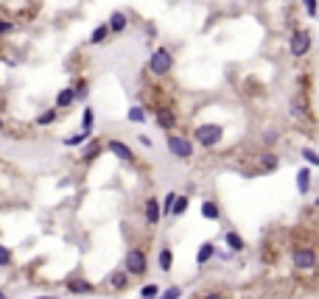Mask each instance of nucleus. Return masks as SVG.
<instances>
[{"mask_svg":"<svg viewBox=\"0 0 319 299\" xmlns=\"http://www.w3.org/2000/svg\"><path fill=\"white\" fill-rule=\"evenodd\" d=\"M174 67V56H171L168 48H157L151 54V62H149V70L154 76H168V70Z\"/></svg>","mask_w":319,"mask_h":299,"instance_id":"1","label":"nucleus"},{"mask_svg":"<svg viewBox=\"0 0 319 299\" xmlns=\"http://www.w3.org/2000/svg\"><path fill=\"white\" fill-rule=\"evenodd\" d=\"M221 126H213V123H205V126H199L196 132H193V137H196L199 145H205V148H210V145H216L218 140H221Z\"/></svg>","mask_w":319,"mask_h":299,"instance_id":"2","label":"nucleus"},{"mask_svg":"<svg viewBox=\"0 0 319 299\" xmlns=\"http://www.w3.org/2000/svg\"><path fill=\"white\" fill-rule=\"evenodd\" d=\"M165 143H168V151H171V154H176L179 160H191V157H193L191 140L182 137V134H168V137H165Z\"/></svg>","mask_w":319,"mask_h":299,"instance_id":"3","label":"nucleus"},{"mask_svg":"<svg viewBox=\"0 0 319 299\" xmlns=\"http://www.w3.org/2000/svg\"><path fill=\"white\" fill-rule=\"evenodd\" d=\"M149 269V260H146L143 249H129L126 252V271L129 274H146Z\"/></svg>","mask_w":319,"mask_h":299,"instance_id":"4","label":"nucleus"},{"mask_svg":"<svg viewBox=\"0 0 319 299\" xmlns=\"http://www.w3.org/2000/svg\"><path fill=\"white\" fill-rule=\"evenodd\" d=\"M291 54L294 56H305L308 51H311V36L305 34V31H294V34H291Z\"/></svg>","mask_w":319,"mask_h":299,"instance_id":"5","label":"nucleus"},{"mask_svg":"<svg viewBox=\"0 0 319 299\" xmlns=\"http://www.w3.org/2000/svg\"><path fill=\"white\" fill-rule=\"evenodd\" d=\"M107 148H109V151H112V154H115V157H118V160L129 162V165H132V162H134V151H132V148H129V145H126V143H121V140H109V143H107Z\"/></svg>","mask_w":319,"mask_h":299,"instance_id":"6","label":"nucleus"},{"mask_svg":"<svg viewBox=\"0 0 319 299\" xmlns=\"http://www.w3.org/2000/svg\"><path fill=\"white\" fill-rule=\"evenodd\" d=\"M313 263H316L313 249H294V266L297 269H313Z\"/></svg>","mask_w":319,"mask_h":299,"instance_id":"7","label":"nucleus"},{"mask_svg":"<svg viewBox=\"0 0 319 299\" xmlns=\"http://www.w3.org/2000/svg\"><path fill=\"white\" fill-rule=\"evenodd\" d=\"M160 216H163L160 213V202L157 198H146V221L154 227V224H160Z\"/></svg>","mask_w":319,"mask_h":299,"instance_id":"8","label":"nucleus"},{"mask_svg":"<svg viewBox=\"0 0 319 299\" xmlns=\"http://www.w3.org/2000/svg\"><path fill=\"white\" fill-rule=\"evenodd\" d=\"M67 291L87 296V293H93V285H90L87 280H81V277H73V280H67Z\"/></svg>","mask_w":319,"mask_h":299,"instance_id":"9","label":"nucleus"},{"mask_svg":"<svg viewBox=\"0 0 319 299\" xmlns=\"http://www.w3.org/2000/svg\"><path fill=\"white\" fill-rule=\"evenodd\" d=\"M109 31H126L129 28V17L123 12H112L109 14V23H107Z\"/></svg>","mask_w":319,"mask_h":299,"instance_id":"10","label":"nucleus"},{"mask_svg":"<svg viewBox=\"0 0 319 299\" xmlns=\"http://www.w3.org/2000/svg\"><path fill=\"white\" fill-rule=\"evenodd\" d=\"M202 216H205L207 221H218V218H221V210H218V204L213 202V198H207V202H202Z\"/></svg>","mask_w":319,"mask_h":299,"instance_id":"11","label":"nucleus"},{"mask_svg":"<svg viewBox=\"0 0 319 299\" xmlns=\"http://www.w3.org/2000/svg\"><path fill=\"white\" fill-rule=\"evenodd\" d=\"M213 252H216V246H213L210 240H205V243L199 246V252H196V263H199V266H205L207 260L213 258Z\"/></svg>","mask_w":319,"mask_h":299,"instance_id":"12","label":"nucleus"},{"mask_svg":"<svg viewBox=\"0 0 319 299\" xmlns=\"http://www.w3.org/2000/svg\"><path fill=\"white\" fill-rule=\"evenodd\" d=\"M297 190H300L302 196L311 190V171H308V168H300V174H297Z\"/></svg>","mask_w":319,"mask_h":299,"instance_id":"13","label":"nucleus"},{"mask_svg":"<svg viewBox=\"0 0 319 299\" xmlns=\"http://www.w3.org/2000/svg\"><path fill=\"white\" fill-rule=\"evenodd\" d=\"M157 123H160V129H174L176 118H174V112H168V109H160V112H157Z\"/></svg>","mask_w":319,"mask_h":299,"instance_id":"14","label":"nucleus"},{"mask_svg":"<svg viewBox=\"0 0 319 299\" xmlns=\"http://www.w3.org/2000/svg\"><path fill=\"white\" fill-rule=\"evenodd\" d=\"M73 101H76V92L73 90H62L59 95H56V109H67Z\"/></svg>","mask_w":319,"mask_h":299,"instance_id":"15","label":"nucleus"},{"mask_svg":"<svg viewBox=\"0 0 319 299\" xmlns=\"http://www.w3.org/2000/svg\"><path fill=\"white\" fill-rule=\"evenodd\" d=\"M109 285H112V291H123V288L129 285V277L123 274V271H115V274L109 277Z\"/></svg>","mask_w":319,"mask_h":299,"instance_id":"16","label":"nucleus"},{"mask_svg":"<svg viewBox=\"0 0 319 299\" xmlns=\"http://www.w3.org/2000/svg\"><path fill=\"white\" fill-rule=\"evenodd\" d=\"M171 266H174V252L165 246V249H160V269H163V271H171Z\"/></svg>","mask_w":319,"mask_h":299,"instance_id":"17","label":"nucleus"},{"mask_svg":"<svg viewBox=\"0 0 319 299\" xmlns=\"http://www.w3.org/2000/svg\"><path fill=\"white\" fill-rule=\"evenodd\" d=\"M87 137H90V132H84V129H81L78 134H70V137H65L62 143H65L67 148H73V145H81V143H87Z\"/></svg>","mask_w":319,"mask_h":299,"instance_id":"18","label":"nucleus"},{"mask_svg":"<svg viewBox=\"0 0 319 299\" xmlns=\"http://www.w3.org/2000/svg\"><path fill=\"white\" fill-rule=\"evenodd\" d=\"M188 204H191V202H188L185 196H176L174 204H171V216H182V213L188 210Z\"/></svg>","mask_w":319,"mask_h":299,"instance_id":"19","label":"nucleus"},{"mask_svg":"<svg viewBox=\"0 0 319 299\" xmlns=\"http://www.w3.org/2000/svg\"><path fill=\"white\" fill-rule=\"evenodd\" d=\"M107 34H109V28H107V23H104V25H98V28L90 34V42L93 45H101V42L107 39Z\"/></svg>","mask_w":319,"mask_h":299,"instance_id":"20","label":"nucleus"},{"mask_svg":"<svg viewBox=\"0 0 319 299\" xmlns=\"http://www.w3.org/2000/svg\"><path fill=\"white\" fill-rule=\"evenodd\" d=\"M54 120H56V107H51V109H45V112L36 118V123H39V126H48V123H54Z\"/></svg>","mask_w":319,"mask_h":299,"instance_id":"21","label":"nucleus"},{"mask_svg":"<svg viewBox=\"0 0 319 299\" xmlns=\"http://www.w3.org/2000/svg\"><path fill=\"white\" fill-rule=\"evenodd\" d=\"M227 246H230L233 252H241V249H244V240H241V235L227 232Z\"/></svg>","mask_w":319,"mask_h":299,"instance_id":"22","label":"nucleus"},{"mask_svg":"<svg viewBox=\"0 0 319 299\" xmlns=\"http://www.w3.org/2000/svg\"><path fill=\"white\" fill-rule=\"evenodd\" d=\"M140 296H143V299H157V296H160V288H157L154 282H149V285L140 288Z\"/></svg>","mask_w":319,"mask_h":299,"instance_id":"23","label":"nucleus"},{"mask_svg":"<svg viewBox=\"0 0 319 299\" xmlns=\"http://www.w3.org/2000/svg\"><path fill=\"white\" fill-rule=\"evenodd\" d=\"M129 120H132V123H143V120H146V112L140 107H132V109H129Z\"/></svg>","mask_w":319,"mask_h":299,"instance_id":"24","label":"nucleus"},{"mask_svg":"<svg viewBox=\"0 0 319 299\" xmlns=\"http://www.w3.org/2000/svg\"><path fill=\"white\" fill-rule=\"evenodd\" d=\"M179 296H182V288L171 285L168 291H163V293H160V296H157V299H179Z\"/></svg>","mask_w":319,"mask_h":299,"instance_id":"25","label":"nucleus"},{"mask_svg":"<svg viewBox=\"0 0 319 299\" xmlns=\"http://www.w3.org/2000/svg\"><path fill=\"white\" fill-rule=\"evenodd\" d=\"M174 198H176V193H168V196L163 198V204H160V213H165V216H168V213H171V204H174Z\"/></svg>","mask_w":319,"mask_h":299,"instance_id":"26","label":"nucleus"},{"mask_svg":"<svg viewBox=\"0 0 319 299\" xmlns=\"http://www.w3.org/2000/svg\"><path fill=\"white\" fill-rule=\"evenodd\" d=\"M302 160H308L311 165H319V154L313 148H302Z\"/></svg>","mask_w":319,"mask_h":299,"instance_id":"27","label":"nucleus"},{"mask_svg":"<svg viewBox=\"0 0 319 299\" xmlns=\"http://www.w3.org/2000/svg\"><path fill=\"white\" fill-rule=\"evenodd\" d=\"M0 266H12V249L0 246Z\"/></svg>","mask_w":319,"mask_h":299,"instance_id":"28","label":"nucleus"},{"mask_svg":"<svg viewBox=\"0 0 319 299\" xmlns=\"http://www.w3.org/2000/svg\"><path fill=\"white\" fill-rule=\"evenodd\" d=\"M98 151H101V145H98V143H93V145H90V148H87V151H84V162L96 160V154H98Z\"/></svg>","mask_w":319,"mask_h":299,"instance_id":"29","label":"nucleus"},{"mask_svg":"<svg viewBox=\"0 0 319 299\" xmlns=\"http://www.w3.org/2000/svg\"><path fill=\"white\" fill-rule=\"evenodd\" d=\"M90 126H93V109L87 107L84 109V132H90Z\"/></svg>","mask_w":319,"mask_h":299,"instance_id":"30","label":"nucleus"},{"mask_svg":"<svg viewBox=\"0 0 319 299\" xmlns=\"http://www.w3.org/2000/svg\"><path fill=\"white\" fill-rule=\"evenodd\" d=\"M73 92H76V98H87V84H84V81H78V87H76Z\"/></svg>","mask_w":319,"mask_h":299,"instance_id":"31","label":"nucleus"},{"mask_svg":"<svg viewBox=\"0 0 319 299\" xmlns=\"http://www.w3.org/2000/svg\"><path fill=\"white\" fill-rule=\"evenodd\" d=\"M12 28H14V25L9 23V20H0V36H3V34H9Z\"/></svg>","mask_w":319,"mask_h":299,"instance_id":"32","label":"nucleus"},{"mask_svg":"<svg viewBox=\"0 0 319 299\" xmlns=\"http://www.w3.org/2000/svg\"><path fill=\"white\" fill-rule=\"evenodd\" d=\"M260 160H263V168H266V171H269V168H275V157H271V154L260 157Z\"/></svg>","mask_w":319,"mask_h":299,"instance_id":"33","label":"nucleus"},{"mask_svg":"<svg viewBox=\"0 0 319 299\" xmlns=\"http://www.w3.org/2000/svg\"><path fill=\"white\" fill-rule=\"evenodd\" d=\"M305 12L308 14H316V0H305Z\"/></svg>","mask_w":319,"mask_h":299,"instance_id":"34","label":"nucleus"},{"mask_svg":"<svg viewBox=\"0 0 319 299\" xmlns=\"http://www.w3.org/2000/svg\"><path fill=\"white\" fill-rule=\"evenodd\" d=\"M140 145H146V148H151V137H146V134H140Z\"/></svg>","mask_w":319,"mask_h":299,"instance_id":"35","label":"nucleus"},{"mask_svg":"<svg viewBox=\"0 0 319 299\" xmlns=\"http://www.w3.org/2000/svg\"><path fill=\"white\" fill-rule=\"evenodd\" d=\"M205 299H221V293H207Z\"/></svg>","mask_w":319,"mask_h":299,"instance_id":"36","label":"nucleus"},{"mask_svg":"<svg viewBox=\"0 0 319 299\" xmlns=\"http://www.w3.org/2000/svg\"><path fill=\"white\" fill-rule=\"evenodd\" d=\"M0 299H9V296H6V291H3V288H0Z\"/></svg>","mask_w":319,"mask_h":299,"instance_id":"37","label":"nucleus"},{"mask_svg":"<svg viewBox=\"0 0 319 299\" xmlns=\"http://www.w3.org/2000/svg\"><path fill=\"white\" fill-rule=\"evenodd\" d=\"M36 299H56V296H36Z\"/></svg>","mask_w":319,"mask_h":299,"instance_id":"38","label":"nucleus"},{"mask_svg":"<svg viewBox=\"0 0 319 299\" xmlns=\"http://www.w3.org/2000/svg\"><path fill=\"white\" fill-rule=\"evenodd\" d=\"M0 132H3V118H0Z\"/></svg>","mask_w":319,"mask_h":299,"instance_id":"39","label":"nucleus"}]
</instances>
